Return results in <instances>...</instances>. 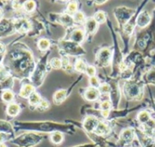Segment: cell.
I'll return each instance as SVG.
<instances>
[{"label": "cell", "mask_w": 155, "mask_h": 147, "mask_svg": "<svg viewBox=\"0 0 155 147\" xmlns=\"http://www.w3.org/2000/svg\"><path fill=\"white\" fill-rule=\"evenodd\" d=\"M14 27L16 31L23 33V32L28 31L31 28V25L25 18H19L14 24Z\"/></svg>", "instance_id": "19"}, {"label": "cell", "mask_w": 155, "mask_h": 147, "mask_svg": "<svg viewBox=\"0 0 155 147\" xmlns=\"http://www.w3.org/2000/svg\"><path fill=\"white\" fill-rule=\"evenodd\" d=\"M135 131L133 128H125L120 134V141L123 143H133L134 140Z\"/></svg>", "instance_id": "17"}, {"label": "cell", "mask_w": 155, "mask_h": 147, "mask_svg": "<svg viewBox=\"0 0 155 147\" xmlns=\"http://www.w3.org/2000/svg\"><path fill=\"white\" fill-rule=\"evenodd\" d=\"M151 107L153 109V111L155 112V100H153V103H152V106Z\"/></svg>", "instance_id": "44"}, {"label": "cell", "mask_w": 155, "mask_h": 147, "mask_svg": "<svg viewBox=\"0 0 155 147\" xmlns=\"http://www.w3.org/2000/svg\"><path fill=\"white\" fill-rule=\"evenodd\" d=\"M111 132H112L111 125L105 121H100L94 134H95L99 136H104V135H110Z\"/></svg>", "instance_id": "16"}, {"label": "cell", "mask_w": 155, "mask_h": 147, "mask_svg": "<svg viewBox=\"0 0 155 147\" xmlns=\"http://www.w3.org/2000/svg\"><path fill=\"white\" fill-rule=\"evenodd\" d=\"M100 121L101 120H99L97 117L94 115H85L84 121L82 122V127L88 134L94 133Z\"/></svg>", "instance_id": "12"}, {"label": "cell", "mask_w": 155, "mask_h": 147, "mask_svg": "<svg viewBox=\"0 0 155 147\" xmlns=\"http://www.w3.org/2000/svg\"><path fill=\"white\" fill-rule=\"evenodd\" d=\"M16 126L22 130L35 131L41 133H74V127L70 125L57 124L54 122H33V123H17Z\"/></svg>", "instance_id": "2"}, {"label": "cell", "mask_w": 155, "mask_h": 147, "mask_svg": "<svg viewBox=\"0 0 155 147\" xmlns=\"http://www.w3.org/2000/svg\"><path fill=\"white\" fill-rule=\"evenodd\" d=\"M88 64L86 63V61L83 58H77L74 64V70L80 73L81 75H84L86 67H87Z\"/></svg>", "instance_id": "21"}, {"label": "cell", "mask_w": 155, "mask_h": 147, "mask_svg": "<svg viewBox=\"0 0 155 147\" xmlns=\"http://www.w3.org/2000/svg\"><path fill=\"white\" fill-rule=\"evenodd\" d=\"M49 107H50L49 102H48L47 100H45V99H42L41 102L39 103V105H38V108H39V110H41V111L47 110Z\"/></svg>", "instance_id": "38"}, {"label": "cell", "mask_w": 155, "mask_h": 147, "mask_svg": "<svg viewBox=\"0 0 155 147\" xmlns=\"http://www.w3.org/2000/svg\"><path fill=\"white\" fill-rule=\"evenodd\" d=\"M94 19L98 23V25H102V24H105L107 19H108V16L106 15V13L104 11H102V10H99V11H96L94 15H93Z\"/></svg>", "instance_id": "24"}, {"label": "cell", "mask_w": 155, "mask_h": 147, "mask_svg": "<svg viewBox=\"0 0 155 147\" xmlns=\"http://www.w3.org/2000/svg\"><path fill=\"white\" fill-rule=\"evenodd\" d=\"M0 147H7L5 144H0Z\"/></svg>", "instance_id": "46"}, {"label": "cell", "mask_w": 155, "mask_h": 147, "mask_svg": "<svg viewBox=\"0 0 155 147\" xmlns=\"http://www.w3.org/2000/svg\"><path fill=\"white\" fill-rule=\"evenodd\" d=\"M152 117H153V108L150 107L148 109H143L139 111L136 116V120L139 125H143L146 123H148Z\"/></svg>", "instance_id": "15"}, {"label": "cell", "mask_w": 155, "mask_h": 147, "mask_svg": "<svg viewBox=\"0 0 155 147\" xmlns=\"http://www.w3.org/2000/svg\"><path fill=\"white\" fill-rule=\"evenodd\" d=\"M14 98H15L14 94H13L11 91H9V90H5V91L2 94V99H3L5 102H6V103H11V102L14 100Z\"/></svg>", "instance_id": "35"}, {"label": "cell", "mask_w": 155, "mask_h": 147, "mask_svg": "<svg viewBox=\"0 0 155 147\" xmlns=\"http://www.w3.org/2000/svg\"><path fill=\"white\" fill-rule=\"evenodd\" d=\"M34 89H35L34 85L30 84H25L20 90L19 95L23 98H27L34 93Z\"/></svg>", "instance_id": "23"}, {"label": "cell", "mask_w": 155, "mask_h": 147, "mask_svg": "<svg viewBox=\"0 0 155 147\" xmlns=\"http://www.w3.org/2000/svg\"><path fill=\"white\" fill-rule=\"evenodd\" d=\"M51 16H53V19H52L53 21H55L67 28H74L75 26V23H74L73 15H70L67 13L54 14V15H51Z\"/></svg>", "instance_id": "10"}, {"label": "cell", "mask_w": 155, "mask_h": 147, "mask_svg": "<svg viewBox=\"0 0 155 147\" xmlns=\"http://www.w3.org/2000/svg\"><path fill=\"white\" fill-rule=\"evenodd\" d=\"M70 41H73L76 44L81 45L84 40H85V33L84 30L83 28L80 27H74L72 29L71 33H70V36L69 39Z\"/></svg>", "instance_id": "14"}, {"label": "cell", "mask_w": 155, "mask_h": 147, "mask_svg": "<svg viewBox=\"0 0 155 147\" xmlns=\"http://www.w3.org/2000/svg\"><path fill=\"white\" fill-rule=\"evenodd\" d=\"M50 141L54 145H60L64 141V135L61 132L52 133L50 135Z\"/></svg>", "instance_id": "28"}, {"label": "cell", "mask_w": 155, "mask_h": 147, "mask_svg": "<svg viewBox=\"0 0 155 147\" xmlns=\"http://www.w3.org/2000/svg\"><path fill=\"white\" fill-rule=\"evenodd\" d=\"M152 22V13L147 10H143L136 18V27L140 30L147 28Z\"/></svg>", "instance_id": "11"}, {"label": "cell", "mask_w": 155, "mask_h": 147, "mask_svg": "<svg viewBox=\"0 0 155 147\" xmlns=\"http://www.w3.org/2000/svg\"><path fill=\"white\" fill-rule=\"evenodd\" d=\"M10 135H5V134H2V133H0V144H4V142L5 141H6V140H9L10 139Z\"/></svg>", "instance_id": "41"}, {"label": "cell", "mask_w": 155, "mask_h": 147, "mask_svg": "<svg viewBox=\"0 0 155 147\" xmlns=\"http://www.w3.org/2000/svg\"><path fill=\"white\" fill-rule=\"evenodd\" d=\"M89 84H90V86H92V87L99 88V86L101 85V80L99 79V77L97 75L93 76V77L89 78Z\"/></svg>", "instance_id": "37"}, {"label": "cell", "mask_w": 155, "mask_h": 147, "mask_svg": "<svg viewBox=\"0 0 155 147\" xmlns=\"http://www.w3.org/2000/svg\"><path fill=\"white\" fill-rule=\"evenodd\" d=\"M99 28L98 23L94 19L93 16H89L86 18L85 23L84 24V30L85 33V40L91 41L94 35L96 34L97 30Z\"/></svg>", "instance_id": "9"}, {"label": "cell", "mask_w": 155, "mask_h": 147, "mask_svg": "<svg viewBox=\"0 0 155 147\" xmlns=\"http://www.w3.org/2000/svg\"><path fill=\"white\" fill-rule=\"evenodd\" d=\"M142 81L145 85H155V67H151L148 71H146L142 76Z\"/></svg>", "instance_id": "18"}, {"label": "cell", "mask_w": 155, "mask_h": 147, "mask_svg": "<svg viewBox=\"0 0 155 147\" xmlns=\"http://www.w3.org/2000/svg\"><path fill=\"white\" fill-rule=\"evenodd\" d=\"M77 11H78V3L74 2V1L69 2L67 6H66V12L65 13H67L70 15H74Z\"/></svg>", "instance_id": "29"}, {"label": "cell", "mask_w": 155, "mask_h": 147, "mask_svg": "<svg viewBox=\"0 0 155 147\" xmlns=\"http://www.w3.org/2000/svg\"><path fill=\"white\" fill-rule=\"evenodd\" d=\"M48 55H49V53H47L45 55V57L40 60V62L37 64L36 67L35 68V71H34V74L32 76V82L34 83V85L35 86L41 85L42 82L44 81L45 75L46 72V59H47Z\"/></svg>", "instance_id": "8"}, {"label": "cell", "mask_w": 155, "mask_h": 147, "mask_svg": "<svg viewBox=\"0 0 155 147\" xmlns=\"http://www.w3.org/2000/svg\"><path fill=\"white\" fill-rule=\"evenodd\" d=\"M86 75L90 77H93V76H96L97 75V68L94 66V65H88L87 67H86V70H85V73H84Z\"/></svg>", "instance_id": "34"}, {"label": "cell", "mask_w": 155, "mask_h": 147, "mask_svg": "<svg viewBox=\"0 0 155 147\" xmlns=\"http://www.w3.org/2000/svg\"><path fill=\"white\" fill-rule=\"evenodd\" d=\"M58 47L60 49V52L63 54V56H82L86 54V51L84 49V47L70 40H60L58 43Z\"/></svg>", "instance_id": "5"}, {"label": "cell", "mask_w": 155, "mask_h": 147, "mask_svg": "<svg viewBox=\"0 0 155 147\" xmlns=\"http://www.w3.org/2000/svg\"><path fill=\"white\" fill-rule=\"evenodd\" d=\"M0 133L8 135L10 136L14 135V129L13 126L6 121L0 120Z\"/></svg>", "instance_id": "22"}, {"label": "cell", "mask_w": 155, "mask_h": 147, "mask_svg": "<svg viewBox=\"0 0 155 147\" xmlns=\"http://www.w3.org/2000/svg\"><path fill=\"white\" fill-rule=\"evenodd\" d=\"M2 57H3V55H2V54H0V62L2 61Z\"/></svg>", "instance_id": "47"}, {"label": "cell", "mask_w": 155, "mask_h": 147, "mask_svg": "<svg viewBox=\"0 0 155 147\" xmlns=\"http://www.w3.org/2000/svg\"><path fill=\"white\" fill-rule=\"evenodd\" d=\"M5 79H7V72L5 68L0 67V83L4 82Z\"/></svg>", "instance_id": "40"}, {"label": "cell", "mask_w": 155, "mask_h": 147, "mask_svg": "<svg viewBox=\"0 0 155 147\" xmlns=\"http://www.w3.org/2000/svg\"><path fill=\"white\" fill-rule=\"evenodd\" d=\"M82 96L88 102H98L101 97V93L98 88H94L92 86H88L84 89H83V92H81Z\"/></svg>", "instance_id": "13"}, {"label": "cell", "mask_w": 155, "mask_h": 147, "mask_svg": "<svg viewBox=\"0 0 155 147\" xmlns=\"http://www.w3.org/2000/svg\"><path fill=\"white\" fill-rule=\"evenodd\" d=\"M24 9L27 13H32L35 9V3L34 1H26V2H25Z\"/></svg>", "instance_id": "36"}, {"label": "cell", "mask_w": 155, "mask_h": 147, "mask_svg": "<svg viewBox=\"0 0 155 147\" xmlns=\"http://www.w3.org/2000/svg\"><path fill=\"white\" fill-rule=\"evenodd\" d=\"M113 49L110 46L103 45L95 49L94 66L99 69H104L112 65Z\"/></svg>", "instance_id": "4"}, {"label": "cell", "mask_w": 155, "mask_h": 147, "mask_svg": "<svg viewBox=\"0 0 155 147\" xmlns=\"http://www.w3.org/2000/svg\"><path fill=\"white\" fill-rule=\"evenodd\" d=\"M51 45V43L48 39H45V38H43V39H40L37 43V46L38 48L41 50V51H46L49 49Z\"/></svg>", "instance_id": "32"}, {"label": "cell", "mask_w": 155, "mask_h": 147, "mask_svg": "<svg viewBox=\"0 0 155 147\" xmlns=\"http://www.w3.org/2000/svg\"><path fill=\"white\" fill-rule=\"evenodd\" d=\"M70 90H64V89H60L58 91H56L54 95V102L55 105H61L65 99L66 97L69 95Z\"/></svg>", "instance_id": "20"}, {"label": "cell", "mask_w": 155, "mask_h": 147, "mask_svg": "<svg viewBox=\"0 0 155 147\" xmlns=\"http://www.w3.org/2000/svg\"><path fill=\"white\" fill-rule=\"evenodd\" d=\"M94 108L101 111H111L113 109V105L110 100H104L102 102H98V106H94Z\"/></svg>", "instance_id": "26"}, {"label": "cell", "mask_w": 155, "mask_h": 147, "mask_svg": "<svg viewBox=\"0 0 155 147\" xmlns=\"http://www.w3.org/2000/svg\"><path fill=\"white\" fill-rule=\"evenodd\" d=\"M153 140H154V142H155V131H154V133H153Z\"/></svg>", "instance_id": "48"}, {"label": "cell", "mask_w": 155, "mask_h": 147, "mask_svg": "<svg viewBox=\"0 0 155 147\" xmlns=\"http://www.w3.org/2000/svg\"><path fill=\"white\" fill-rule=\"evenodd\" d=\"M75 147H94V145H80V146Z\"/></svg>", "instance_id": "43"}, {"label": "cell", "mask_w": 155, "mask_h": 147, "mask_svg": "<svg viewBox=\"0 0 155 147\" xmlns=\"http://www.w3.org/2000/svg\"><path fill=\"white\" fill-rule=\"evenodd\" d=\"M94 4H95V5H104L105 3H107L106 0H102V1H93Z\"/></svg>", "instance_id": "42"}, {"label": "cell", "mask_w": 155, "mask_h": 147, "mask_svg": "<svg viewBox=\"0 0 155 147\" xmlns=\"http://www.w3.org/2000/svg\"><path fill=\"white\" fill-rule=\"evenodd\" d=\"M49 65L53 69H60L62 68V60L58 57H54L50 60Z\"/></svg>", "instance_id": "33"}, {"label": "cell", "mask_w": 155, "mask_h": 147, "mask_svg": "<svg viewBox=\"0 0 155 147\" xmlns=\"http://www.w3.org/2000/svg\"><path fill=\"white\" fill-rule=\"evenodd\" d=\"M41 97L39 95L38 93L36 92H34L29 97H28V102H29V105H32V106H35V105H38L39 103L41 102Z\"/></svg>", "instance_id": "30"}, {"label": "cell", "mask_w": 155, "mask_h": 147, "mask_svg": "<svg viewBox=\"0 0 155 147\" xmlns=\"http://www.w3.org/2000/svg\"><path fill=\"white\" fill-rule=\"evenodd\" d=\"M6 63L12 73L19 78L27 76L34 68L31 53L23 48L11 50L6 55Z\"/></svg>", "instance_id": "1"}, {"label": "cell", "mask_w": 155, "mask_h": 147, "mask_svg": "<svg viewBox=\"0 0 155 147\" xmlns=\"http://www.w3.org/2000/svg\"><path fill=\"white\" fill-rule=\"evenodd\" d=\"M20 112V106L17 105V104H15V103H11L9 104V105L7 106L6 108V113L8 115L10 116H16Z\"/></svg>", "instance_id": "27"}, {"label": "cell", "mask_w": 155, "mask_h": 147, "mask_svg": "<svg viewBox=\"0 0 155 147\" xmlns=\"http://www.w3.org/2000/svg\"><path fill=\"white\" fill-rule=\"evenodd\" d=\"M147 66L149 67V69L151 67H155V52L147 58Z\"/></svg>", "instance_id": "39"}, {"label": "cell", "mask_w": 155, "mask_h": 147, "mask_svg": "<svg viewBox=\"0 0 155 147\" xmlns=\"http://www.w3.org/2000/svg\"><path fill=\"white\" fill-rule=\"evenodd\" d=\"M42 140H44V136L42 135L35 133H26L17 136L11 142L19 147H33L38 145Z\"/></svg>", "instance_id": "6"}, {"label": "cell", "mask_w": 155, "mask_h": 147, "mask_svg": "<svg viewBox=\"0 0 155 147\" xmlns=\"http://www.w3.org/2000/svg\"><path fill=\"white\" fill-rule=\"evenodd\" d=\"M2 15H3V11H2V9L0 8V18L2 17Z\"/></svg>", "instance_id": "45"}, {"label": "cell", "mask_w": 155, "mask_h": 147, "mask_svg": "<svg viewBox=\"0 0 155 147\" xmlns=\"http://www.w3.org/2000/svg\"><path fill=\"white\" fill-rule=\"evenodd\" d=\"M73 17H74V20L75 25H84V24L85 23V20L87 18L86 15H84V13L83 11H77L73 15Z\"/></svg>", "instance_id": "25"}, {"label": "cell", "mask_w": 155, "mask_h": 147, "mask_svg": "<svg viewBox=\"0 0 155 147\" xmlns=\"http://www.w3.org/2000/svg\"><path fill=\"white\" fill-rule=\"evenodd\" d=\"M136 9L127 7L125 5L116 6L114 9V15L116 18V21L119 25V29L123 28L134 15Z\"/></svg>", "instance_id": "7"}, {"label": "cell", "mask_w": 155, "mask_h": 147, "mask_svg": "<svg viewBox=\"0 0 155 147\" xmlns=\"http://www.w3.org/2000/svg\"><path fill=\"white\" fill-rule=\"evenodd\" d=\"M145 85L142 81V78L133 77L132 79L124 81L121 90L125 99L130 101H141L144 96Z\"/></svg>", "instance_id": "3"}, {"label": "cell", "mask_w": 155, "mask_h": 147, "mask_svg": "<svg viewBox=\"0 0 155 147\" xmlns=\"http://www.w3.org/2000/svg\"><path fill=\"white\" fill-rule=\"evenodd\" d=\"M98 89H99L101 95H109V94L111 92V85L107 82H101V85H100Z\"/></svg>", "instance_id": "31"}]
</instances>
